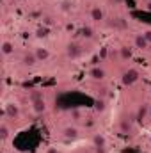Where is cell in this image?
<instances>
[{"instance_id":"6da1fadb","label":"cell","mask_w":151,"mask_h":153,"mask_svg":"<svg viewBox=\"0 0 151 153\" xmlns=\"http://www.w3.org/2000/svg\"><path fill=\"white\" fill-rule=\"evenodd\" d=\"M30 107H32V111L36 114H43L46 111V102H44V98L41 94H32L30 96Z\"/></svg>"},{"instance_id":"7a4b0ae2","label":"cell","mask_w":151,"mask_h":153,"mask_svg":"<svg viewBox=\"0 0 151 153\" xmlns=\"http://www.w3.org/2000/svg\"><path fill=\"white\" fill-rule=\"evenodd\" d=\"M4 116H5V119H16L20 116V105L14 102L5 103L4 105Z\"/></svg>"},{"instance_id":"3957f363","label":"cell","mask_w":151,"mask_h":153,"mask_svg":"<svg viewBox=\"0 0 151 153\" xmlns=\"http://www.w3.org/2000/svg\"><path fill=\"white\" fill-rule=\"evenodd\" d=\"M87 75H89L91 80H94V82H103V80L107 78V71H105L103 66H93Z\"/></svg>"},{"instance_id":"277c9868","label":"cell","mask_w":151,"mask_h":153,"mask_svg":"<svg viewBox=\"0 0 151 153\" xmlns=\"http://www.w3.org/2000/svg\"><path fill=\"white\" fill-rule=\"evenodd\" d=\"M150 46H151V45L148 43V39L144 38V34H142V32H137V34H133V48H135V50L146 52Z\"/></svg>"},{"instance_id":"5b68a950","label":"cell","mask_w":151,"mask_h":153,"mask_svg":"<svg viewBox=\"0 0 151 153\" xmlns=\"http://www.w3.org/2000/svg\"><path fill=\"white\" fill-rule=\"evenodd\" d=\"M89 18H91L94 23H101V22L105 20V11H103V7H101V5H94V7L91 9V13H89Z\"/></svg>"},{"instance_id":"8992f818","label":"cell","mask_w":151,"mask_h":153,"mask_svg":"<svg viewBox=\"0 0 151 153\" xmlns=\"http://www.w3.org/2000/svg\"><path fill=\"white\" fill-rule=\"evenodd\" d=\"M82 55V48L76 45V43H70L68 46H66V57L68 59H71V61H75Z\"/></svg>"},{"instance_id":"52a82bcc","label":"cell","mask_w":151,"mask_h":153,"mask_svg":"<svg viewBox=\"0 0 151 153\" xmlns=\"http://www.w3.org/2000/svg\"><path fill=\"white\" fill-rule=\"evenodd\" d=\"M137 80H139V71L137 70H128V71L123 73V85H132Z\"/></svg>"},{"instance_id":"ba28073f","label":"cell","mask_w":151,"mask_h":153,"mask_svg":"<svg viewBox=\"0 0 151 153\" xmlns=\"http://www.w3.org/2000/svg\"><path fill=\"white\" fill-rule=\"evenodd\" d=\"M93 144H94V148H96V152L98 153H105L107 152V143H105V137H103V135L96 134V135L93 137Z\"/></svg>"},{"instance_id":"9c48e42d","label":"cell","mask_w":151,"mask_h":153,"mask_svg":"<svg viewBox=\"0 0 151 153\" xmlns=\"http://www.w3.org/2000/svg\"><path fill=\"white\" fill-rule=\"evenodd\" d=\"M34 55H36L38 62H44V61L50 59V50L44 48V46H36V48H34Z\"/></svg>"},{"instance_id":"30bf717a","label":"cell","mask_w":151,"mask_h":153,"mask_svg":"<svg viewBox=\"0 0 151 153\" xmlns=\"http://www.w3.org/2000/svg\"><path fill=\"white\" fill-rule=\"evenodd\" d=\"M0 52H2V55H4V57L13 55V53H14V43H13V41H9V39L2 41V45H0Z\"/></svg>"},{"instance_id":"8fae6325","label":"cell","mask_w":151,"mask_h":153,"mask_svg":"<svg viewBox=\"0 0 151 153\" xmlns=\"http://www.w3.org/2000/svg\"><path fill=\"white\" fill-rule=\"evenodd\" d=\"M21 64H23L25 68H34V66L38 64V59H36L34 52H30V53H25V55L21 57Z\"/></svg>"},{"instance_id":"7c38bea8","label":"cell","mask_w":151,"mask_h":153,"mask_svg":"<svg viewBox=\"0 0 151 153\" xmlns=\"http://www.w3.org/2000/svg\"><path fill=\"white\" fill-rule=\"evenodd\" d=\"M62 135H64V139H68V141H75L76 137H78V128H76V126H64Z\"/></svg>"},{"instance_id":"4fadbf2b","label":"cell","mask_w":151,"mask_h":153,"mask_svg":"<svg viewBox=\"0 0 151 153\" xmlns=\"http://www.w3.org/2000/svg\"><path fill=\"white\" fill-rule=\"evenodd\" d=\"M119 57H121L123 61H130V59L133 57L132 48H130V46H126V45H123V46L119 48Z\"/></svg>"},{"instance_id":"5bb4252c","label":"cell","mask_w":151,"mask_h":153,"mask_svg":"<svg viewBox=\"0 0 151 153\" xmlns=\"http://www.w3.org/2000/svg\"><path fill=\"white\" fill-rule=\"evenodd\" d=\"M9 134H11V130H9V125H7V119H4V121L0 123V139H2V141H7V137H9Z\"/></svg>"},{"instance_id":"9a60e30c","label":"cell","mask_w":151,"mask_h":153,"mask_svg":"<svg viewBox=\"0 0 151 153\" xmlns=\"http://www.w3.org/2000/svg\"><path fill=\"white\" fill-rule=\"evenodd\" d=\"M93 36H94V30H93L91 27H84V29H82V38L91 39Z\"/></svg>"},{"instance_id":"2e32d148","label":"cell","mask_w":151,"mask_h":153,"mask_svg":"<svg viewBox=\"0 0 151 153\" xmlns=\"http://www.w3.org/2000/svg\"><path fill=\"white\" fill-rule=\"evenodd\" d=\"M142 34H144V38L148 39V43L151 45V27H148V29H144V30H142Z\"/></svg>"},{"instance_id":"e0dca14e","label":"cell","mask_w":151,"mask_h":153,"mask_svg":"<svg viewBox=\"0 0 151 153\" xmlns=\"http://www.w3.org/2000/svg\"><path fill=\"white\" fill-rule=\"evenodd\" d=\"M46 153H59V152H57V148H48V152Z\"/></svg>"},{"instance_id":"ac0fdd59","label":"cell","mask_w":151,"mask_h":153,"mask_svg":"<svg viewBox=\"0 0 151 153\" xmlns=\"http://www.w3.org/2000/svg\"><path fill=\"white\" fill-rule=\"evenodd\" d=\"M148 117H150V119H151V103H150V105H148Z\"/></svg>"},{"instance_id":"d6986e66","label":"cell","mask_w":151,"mask_h":153,"mask_svg":"<svg viewBox=\"0 0 151 153\" xmlns=\"http://www.w3.org/2000/svg\"><path fill=\"white\" fill-rule=\"evenodd\" d=\"M2 153H13V152H2Z\"/></svg>"},{"instance_id":"ffe728a7","label":"cell","mask_w":151,"mask_h":153,"mask_svg":"<svg viewBox=\"0 0 151 153\" xmlns=\"http://www.w3.org/2000/svg\"><path fill=\"white\" fill-rule=\"evenodd\" d=\"M150 143H151V139H150Z\"/></svg>"}]
</instances>
